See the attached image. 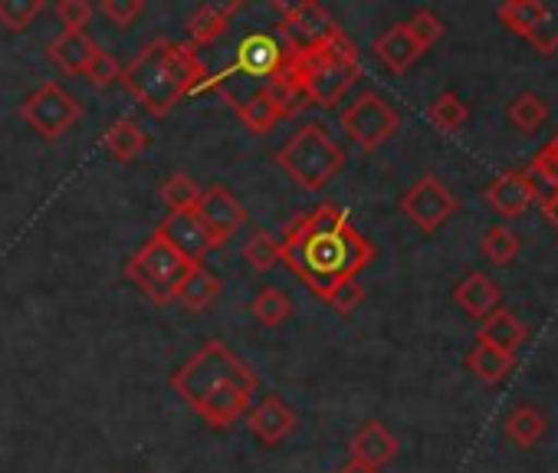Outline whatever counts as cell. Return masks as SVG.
I'll return each mask as SVG.
<instances>
[{"label":"cell","mask_w":558,"mask_h":473,"mask_svg":"<svg viewBox=\"0 0 558 473\" xmlns=\"http://www.w3.org/2000/svg\"><path fill=\"white\" fill-rule=\"evenodd\" d=\"M119 83L148 116L165 119L184 96L207 83V70L191 44L151 40L132 57L129 66H122Z\"/></svg>","instance_id":"obj_3"},{"label":"cell","mask_w":558,"mask_h":473,"mask_svg":"<svg viewBox=\"0 0 558 473\" xmlns=\"http://www.w3.org/2000/svg\"><path fill=\"white\" fill-rule=\"evenodd\" d=\"M263 96L269 99V106H272V112L279 116V122L300 116V112H303V106L310 102V99H306V93H303V86H300V80L293 76L290 63H287L283 70H279L272 80H266Z\"/></svg>","instance_id":"obj_21"},{"label":"cell","mask_w":558,"mask_h":473,"mask_svg":"<svg viewBox=\"0 0 558 473\" xmlns=\"http://www.w3.org/2000/svg\"><path fill=\"white\" fill-rule=\"evenodd\" d=\"M483 345H489V349H496V352H502V355H512L515 359V352H519V345L525 342V326L509 313V310H496L493 316H486L483 319V326H480V336H476Z\"/></svg>","instance_id":"obj_22"},{"label":"cell","mask_w":558,"mask_h":473,"mask_svg":"<svg viewBox=\"0 0 558 473\" xmlns=\"http://www.w3.org/2000/svg\"><path fill=\"white\" fill-rule=\"evenodd\" d=\"M486 201H489V207H493L499 217L512 220V217L525 214L529 204H532L535 197H532V187H529L522 168H506V171H499V174L489 181Z\"/></svg>","instance_id":"obj_15"},{"label":"cell","mask_w":558,"mask_h":473,"mask_svg":"<svg viewBox=\"0 0 558 473\" xmlns=\"http://www.w3.org/2000/svg\"><path fill=\"white\" fill-rule=\"evenodd\" d=\"M339 473H378V470H375V466H368V463L349 460V463H342V466H339Z\"/></svg>","instance_id":"obj_44"},{"label":"cell","mask_w":558,"mask_h":473,"mask_svg":"<svg viewBox=\"0 0 558 473\" xmlns=\"http://www.w3.org/2000/svg\"><path fill=\"white\" fill-rule=\"evenodd\" d=\"M96 50H99V44L89 37V34H60L50 47H47V57H50V63L60 70V73H66V76H86V66H89V60L96 57Z\"/></svg>","instance_id":"obj_17"},{"label":"cell","mask_w":558,"mask_h":473,"mask_svg":"<svg viewBox=\"0 0 558 473\" xmlns=\"http://www.w3.org/2000/svg\"><path fill=\"white\" fill-rule=\"evenodd\" d=\"M404 27H408V34L414 37V44H417L421 50H430V47L444 37V21H440L434 11H417Z\"/></svg>","instance_id":"obj_37"},{"label":"cell","mask_w":558,"mask_h":473,"mask_svg":"<svg viewBox=\"0 0 558 473\" xmlns=\"http://www.w3.org/2000/svg\"><path fill=\"white\" fill-rule=\"evenodd\" d=\"M279 11H283V21L276 24V34L283 37V44L300 53V50H310L316 44H323L339 24L329 17V11L323 4H316V0H303V4H293V8H283L279 4Z\"/></svg>","instance_id":"obj_11"},{"label":"cell","mask_w":558,"mask_h":473,"mask_svg":"<svg viewBox=\"0 0 558 473\" xmlns=\"http://www.w3.org/2000/svg\"><path fill=\"white\" fill-rule=\"evenodd\" d=\"M542 214H545V220L558 230V194H555V197H548V201L542 204Z\"/></svg>","instance_id":"obj_43"},{"label":"cell","mask_w":558,"mask_h":473,"mask_svg":"<svg viewBox=\"0 0 558 473\" xmlns=\"http://www.w3.org/2000/svg\"><path fill=\"white\" fill-rule=\"evenodd\" d=\"M119 76H122V66H119V60L99 47V50H96V57H93V60H89V66H86V80H89L93 86L106 89V86L119 83Z\"/></svg>","instance_id":"obj_40"},{"label":"cell","mask_w":558,"mask_h":473,"mask_svg":"<svg viewBox=\"0 0 558 473\" xmlns=\"http://www.w3.org/2000/svg\"><path fill=\"white\" fill-rule=\"evenodd\" d=\"M57 17L66 27V34H86V27L96 17V8L89 4V0H60Z\"/></svg>","instance_id":"obj_36"},{"label":"cell","mask_w":558,"mask_h":473,"mask_svg":"<svg viewBox=\"0 0 558 473\" xmlns=\"http://www.w3.org/2000/svg\"><path fill=\"white\" fill-rule=\"evenodd\" d=\"M243 11V0H230V4H201L194 14H191V21H187V44L194 47V50H201V47H210L223 31H227V24H230V17L233 14H240Z\"/></svg>","instance_id":"obj_18"},{"label":"cell","mask_w":558,"mask_h":473,"mask_svg":"<svg viewBox=\"0 0 558 473\" xmlns=\"http://www.w3.org/2000/svg\"><path fill=\"white\" fill-rule=\"evenodd\" d=\"M342 129H345V135L359 145V148H365V151H375V148H381L398 129H401V116H398V109L385 99V96H378V93H362L352 106H345V112H342Z\"/></svg>","instance_id":"obj_9"},{"label":"cell","mask_w":558,"mask_h":473,"mask_svg":"<svg viewBox=\"0 0 558 473\" xmlns=\"http://www.w3.org/2000/svg\"><path fill=\"white\" fill-rule=\"evenodd\" d=\"M480 251H483V257H486L489 264L506 267V264H512V260L519 257V237H515L506 223L489 227V230L483 233V241H480Z\"/></svg>","instance_id":"obj_32"},{"label":"cell","mask_w":558,"mask_h":473,"mask_svg":"<svg viewBox=\"0 0 558 473\" xmlns=\"http://www.w3.org/2000/svg\"><path fill=\"white\" fill-rule=\"evenodd\" d=\"M532 165H535V168L551 181V187L558 191V151H555L551 145H545V148L532 158Z\"/></svg>","instance_id":"obj_42"},{"label":"cell","mask_w":558,"mask_h":473,"mask_svg":"<svg viewBox=\"0 0 558 473\" xmlns=\"http://www.w3.org/2000/svg\"><path fill=\"white\" fill-rule=\"evenodd\" d=\"M155 237H161L168 247H174L191 264H201L214 251L210 233L194 210H168V217H161V223L155 227Z\"/></svg>","instance_id":"obj_13"},{"label":"cell","mask_w":558,"mask_h":473,"mask_svg":"<svg viewBox=\"0 0 558 473\" xmlns=\"http://www.w3.org/2000/svg\"><path fill=\"white\" fill-rule=\"evenodd\" d=\"M243 260L256 274H266L276 264H283V247H279V241H276V237H269L266 230H253V237L243 244Z\"/></svg>","instance_id":"obj_31"},{"label":"cell","mask_w":558,"mask_h":473,"mask_svg":"<svg viewBox=\"0 0 558 473\" xmlns=\"http://www.w3.org/2000/svg\"><path fill=\"white\" fill-rule=\"evenodd\" d=\"M453 300H457V306H460L466 316H473V319H486V316H493V313L499 310V303H502V290H499L486 274H470L466 280H460V283H457Z\"/></svg>","instance_id":"obj_19"},{"label":"cell","mask_w":558,"mask_h":473,"mask_svg":"<svg viewBox=\"0 0 558 473\" xmlns=\"http://www.w3.org/2000/svg\"><path fill=\"white\" fill-rule=\"evenodd\" d=\"M279 247H283L287 270L296 274L319 300H329L342 283L359 280V274L375 260L368 237H362L349 214L329 201L296 217Z\"/></svg>","instance_id":"obj_1"},{"label":"cell","mask_w":558,"mask_h":473,"mask_svg":"<svg viewBox=\"0 0 558 473\" xmlns=\"http://www.w3.org/2000/svg\"><path fill=\"white\" fill-rule=\"evenodd\" d=\"M548 145H551V148H555V151H558V132H555V138H551V142H548Z\"/></svg>","instance_id":"obj_45"},{"label":"cell","mask_w":558,"mask_h":473,"mask_svg":"<svg viewBox=\"0 0 558 473\" xmlns=\"http://www.w3.org/2000/svg\"><path fill=\"white\" fill-rule=\"evenodd\" d=\"M290 70L300 80L306 99L323 109L339 106L342 96L355 86V80H362L359 50L342 27H336L323 44L290 53Z\"/></svg>","instance_id":"obj_4"},{"label":"cell","mask_w":558,"mask_h":473,"mask_svg":"<svg viewBox=\"0 0 558 473\" xmlns=\"http://www.w3.org/2000/svg\"><path fill=\"white\" fill-rule=\"evenodd\" d=\"M44 11V0H0V27H8L11 34H24Z\"/></svg>","instance_id":"obj_33"},{"label":"cell","mask_w":558,"mask_h":473,"mask_svg":"<svg viewBox=\"0 0 558 473\" xmlns=\"http://www.w3.org/2000/svg\"><path fill=\"white\" fill-rule=\"evenodd\" d=\"M197 220L204 223V230L210 233L214 247H223L230 244V237L246 223V210L243 204L223 187V184H210L201 191V201L194 207Z\"/></svg>","instance_id":"obj_12"},{"label":"cell","mask_w":558,"mask_h":473,"mask_svg":"<svg viewBox=\"0 0 558 473\" xmlns=\"http://www.w3.org/2000/svg\"><path fill=\"white\" fill-rule=\"evenodd\" d=\"M545 434V417L542 411H535L532 404H519L509 411L506 417V437L515 440L519 447H532L535 440H542Z\"/></svg>","instance_id":"obj_29"},{"label":"cell","mask_w":558,"mask_h":473,"mask_svg":"<svg viewBox=\"0 0 558 473\" xmlns=\"http://www.w3.org/2000/svg\"><path fill=\"white\" fill-rule=\"evenodd\" d=\"M191 260H184L174 247H168L161 237H148V244L135 254V257H129V264H125V280L138 290V293H145L151 303H158V306H168V303H174V296H178V290H181V283H184V277L191 274Z\"/></svg>","instance_id":"obj_6"},{"label":"cell","mask_w":558,"mask_h":473,"mask_svg":"<svg viewBox=\"0 0 558 473\" xmlns=\"http://www.w3.org/2000/svg\"><path fill=\"white\" fill-rule=\"evenodd\" d=\"M401 210L417 230L437 233L453 217L457 197L450 194V187L437 174H424L401 194Z\"/></svg>","instance_id":"obj_10"},{"label":"cell","mask_w":558,"mask_h":473,"mask_svg":"<svg viewBox=\"0 0 558 473\" xmlns=\"http://www.w3.org/2000/svg\"><path fill=\"white\" fill-rule=\"evenodd\" d=\"M99 14L112 24V27H132L142 14H145V0H102Z\"/></svg>","instance_id":"obj_39"},{"label":"cell","mask_w":558,"mask_h":473,"mask_svg":"<svg viewBox=\"0 0 558 473\" xmlns=\"http://www.w3.org/2000/svg\"><path fill=\"white\" fill-rule=\"evenodd\" d=\"M102 148L109 151V158L116 161H135L142 158V151L148 148V132L135 122V119H116L106 132H102Z\"/></svg>","instance_id":"obj_23"},{"label":"cell","mask_w":558,"mask_h":473,"mask_svg":"<svg viewBox=\"0 0 558 473\" xmlns=\"http://www.w3.org/2000/svg\"><path fill=\"white\" fill-rule=\"evenodd\" d=\"M246 427L250 434L263 444V447H276L283 444L293 430H296V411L279 398V395H263L246 414Z\"/></svg>","instance_id":"obj_14"},{"label":"cell","mask_w":558,"mask_h":473,"mask_svg":"<svg viewBox=\"0 0 558 473\" xmlns=\"http://www.w3.org/2000/svg\"><path fill=\"white\" fill-rule=\"evenodd\" d=\"M398 450H401V444H398V437L381 424V421H368V424H362L359 430H355V437L349 440V453H352V460H359V463H368V466H385V463H391L395 457H398Z\"/></svg>","instance_id":"obj_16"},{"label":"cell","mask_w":558,"mask_h":473,"mask_svg":"<svg viewBox=\"0 0 558 473\" xmlns=\"http://www.w3.org/2000/svg\"><path fill=\"white\" fill-rule=\"evenodd\" d=\"M496 17L502 21L506 31L529 40L535 34V27L542 24V17H545V4H542V0H506V4H499Z\"/></svg>","instance_id":"obj_25"},{"label":"cell","mask_w":558,"mask_h":473,"mask_svg":"<svg viewBox=\"0 0 558 473\" xmlns=\"http://www.w3.org/2000/svg\"><path fill=\"white\" fill-rule=\"evenodd\" d=\"M17 116L47 142H57L63 138L80 119H83V106L80 99L63 89L60 83H44L37 86L21 106H17Z\"/></svg>","instance_id":"obj_7"},{"label":"cell","mask_w":558,"mask_h":473,"mask_svg":"<svg viewBox=\"0 0 558 473\" xmlns=\"http://www.w3.org/2000/svg\"><path fill=\"white\" fill-rule=\"evenodd\" d=\"M545 102L535 96V93H522V96H515L512 102H509V122L519 129V132H525V135H532V132H538L542 129V122H545Z\"/></svg>","instance_id":"obj_34"},{"label":"cell","mask_w":558,"mask_h":473,"mask_svg":"<svg viewBox=\"0 0 558 473\" xmlns=\"http://www.w3.org/2000/svg\"><path fill=\"white\" fill-rule=\"evenodd\" d=\"M161 201L171 207V210H194L197 201H201V184L181 171H174L171 178H165L161 184Z\"/></svg>","instance_id":"obj_35"},{"label":"cell","mask_w":558,"mask_h":473,"mask_svg":"<svg viewBox=\"0 0 558 473\" xmlns=\"http://www.w3.org/2000/svg\"><path fill=\"white\" fill-rule=\"evenodd\" d=\"M253 368L227 349V342L210 339L204 342L174 375V395L214 430L233 427L253 401L256 391Z\"/></svg>","instance_id":"obj_2"},{"label":"cell","mask_w":558,"mask_h":473,"mask_svg":"<svg viewBox=\"0 0 558 473\" xmlns=\"http://www.w3.org/2000/svg\"><path fill=\"white\" fill-rule=\"evenodd\" d=\"M250 316L263 326V329H279L283 323H290L293 316V303L283 290H276V287H266L253 296L250 303Z\"/></svg>","instance_id":"obj_26"},{"label":"cell","mask_w":558,"mask_h":473,"mask_svg":"<svg viewBox=\"0 0 558 473\" xmlns=\"http://www.w3.org/2000/svg\"><path fill=\"white\" fill-rule=\"evenodd\" d=\"M290 53H293V50L283 44V37H279V34H250V37H243V40H240L233 63H230L223 73L210 76L201 89L220 86V83H227L230 76L272 80L279 70H283V66L290 63Z\"/></svg>","instance_id":"obj_8"},{"label":"cell","mask_w":558,"mask_h":473,"mask_svg":"<svg viewBox=\"0 0 558 473\" xmlns=\"http://www.w3.org/2000/svg\"><path fill=\"white\" fill-rule=\"evenodd\" d=\"M336 313H342V316H349V313H355L362 303H365V290L359 287V280H349V283H342L329 300H326Z\"/></svg>","instance_id":"obj_41"},{"label":"cell","mask_w":558,"mask_h":473,"mask_svg":"<svg viewBox=\"0 0 558 473\" xmlns=\"http://www.w3.org/2000/svg\"><path fill=\"white\" fill-rule=\"evenodd\" d=\"M233 109H236L240 122H243L253 135H266V132H272L276 122H279V116L272 112V106H269V99L263 96V89H253L250 96L236 99Z\"/></svg>","instance_id":"obj_28"},{"label":"cell","mask_w":558,"mask_h":473,"mask_svg":"<svg viewBox=\"0 0 558 473\" xmlns=\"http://www.w3.org/2000/svg\"><path fill=\"white\" fill-rule=\"evenodd\" d=\"M466 368H470L480 381L499 385V381L515 368V359H512V355H502V352H496V349H489V345H483V342H476L473 352L466 355Z\"/></svg>","instance_id":"obj_27"},{"label":"cell","mask_w":558,"mask_h":473,"mask_svg":"<svg viewBox=\"0 0 558 473\" xmlns=\"http://www.w3.org/2000/svg\"><path fill=\"white\" fill-rule=\"evenodd\" d=\"M217 296H220V280H217L204 264H194L191 274L184 277V283H181L174 303H181L187 313H204Z\"/></svg>","instance_id":"obj_24"},{"label":"cell","mask_w":558,"mask_h":473,"mask_svg":"<svg viewBox=\"0 0 558 473\" xmlns=\"http://www.w3.org/2000/svg\"><path fill=\"white\" fill-rule=\"evenodd\" d=\"M276 165L283 168L303 191H323L342 168L345 151L319 122H306L276 151Z\"/></svg>","instance_id":"obj_5"},{"label":"cell","mask_w":558,"mask_h":473,"mask_svg":"<svg viewBox=\"0 0 558 473\" xmlns=\"http://www.w3.org/2000/svg\"><path fill=\"white\" fill-rule=\"evenodd\" d=\"M466 106H463V99L457 96V93H440L430 106H427V119H430V125L437 129V132H444V135H453V132H460L463 125H466Z\"/></svg>","instance_id":"obj_30"},{"label":"cell","mask_w":558,"mask_h":473,"mask_svg":"<svg viewBox=\"0 0 558 473\" xmlns=\"http://www.w3.org/2000/svg\"><path fill=\"white\" fill-rule=\"evenodd\" d=\"M421 53H424V50L414 44V37L408 34L404 24L385 31V34L375 40V57L381 60L385 70H391V73H398V76L408 73V70L421 60Z\"/></svg>","instance_id":"obj_20"},{"label":"cell","mask_w":558,"mask_h":473,"mask_svg":"<svg viewBox=\"0 0 558 473\" xmlns=\"http://www.w3.org/2000/svg\"><path fill=\"white\" fill-rule=\"evenodd\" d=\"M529 44L542 57H551L558 50V4H545V17L535 27V34L529 37Z\"/></svg>","instance_id":"obj_38"}]
</instances>
